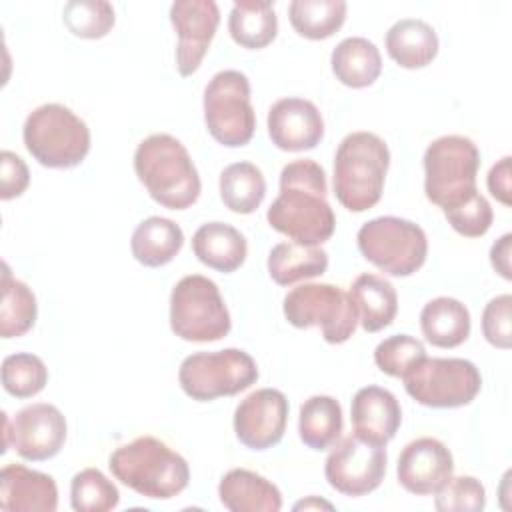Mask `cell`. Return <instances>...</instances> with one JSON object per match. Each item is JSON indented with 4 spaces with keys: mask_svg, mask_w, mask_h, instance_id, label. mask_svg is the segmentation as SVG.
Wrapping results in <instances>:
<instances>
[{
    "mask_svg": "<svg viewBox=\"0 0 512 512\" xmlns=\"http://www.w3.org/2000/svg\"><path fill=\"white\" fill-rule=\"evenodd\" d=\"M218 496L230 512H278L282 508L278 486L246 468L226 472L218 484Z\"/></svg>",
    "mask_w": 512,
    "mask_h": 512,
    "instance_id": "cell-21",
    "label": "cell"
},
{
    "mask_svg": "<svg viewBox=\"0 0 512 512\" xmlns=\"http://www.w3.org/2000/svg\"><path fill=\"white\" fill-rule=\"evenodd\" d=\"M328 268V252L320 246L280 242L268 254V274L278 286L322 276Z\"/></svg>",
    "mask_w": 512,
    "mask_h": 512,
    "instance_id": "cell-29",
    "label": "cell"
},
{
    "mask_svg": "<svg viewBox=\"0 0 512 512\" xmlns=\"http://www.w3.org/2000/svg\"><path fill=\"white\" fill-rule=\"evenodd\" d=\"M0 508L6 512H54L58 508L54 478L22 464H6L0 472Z\"/></svg>",
    "mask_w": 512,
    "mask_h": 512,
    "instance_id": "cell-20",
    "label": "cell"
},
{
    "mask_svg": "<svg viewBox=\"0 0 512 512\" xmlns=\"http://www.w3.org/2000/svg\"><path fill=\"white\" fill-rule=\"evenodd\" d=\"M26 150L46 168H74L90 152V130L64 104L34 108L22 128Z\"/></svg>",
    "mask_w": 512,
    "mask_h": 512,
    "instance_id": "cell-6",
    "label": "cell"
},
{
    "mask_svg": "<svg viewBox=\"0 0 512 512\" xmlns=\"http://www.w3.org/2000/svg\"><path fill=\"white\" fill-rule=\"evenodd\" d=\"M134 172L150 198L170 210H186L200 196V176L186 146L170 134L144 138L134 152Z\"/></svg>",
    "mask_w": 512,
    "mask_h": 512,
    "instance_id": "cell-2",
    "label": "cell"
},
{
    "mask_svg": "<svg viewBox=\"0 0 512 512\" xmlns=\"http://www.w3.org/2000/svg\"><path fill=\"white\" fill-rule=\"evenodd\" d=\"M48 382L46 364L30 352H16L2 360V386L14 398H32Z\"/></svg>",
    "mask_w": 512,
    "mask_h": 512,
    "instance_id": "cell-35",
    "label": "cell"
},
{
    "mask_svg": "<svg viewBox=\"0 0 512 512\" xmlns=\"http://www.w3.org/2000/svg\"><path fill=\"white\" fill-rule=\"evenodd\" d=\"M108 466L116 480L152 500H170L190 482L188 462L154 436H138L118 446Z\"/></svg>",
    "mask_w": 512,
    "mask_h": 512,
    "instance_id": "cell-3",
    "label": "cell"
},
{
    "mask_svg": "<svg viewBox=\"0 0 512 512\" xmlns=\"http://www.w3.org/2000/svg\"><path fill=\"white\" fill-rule=\"evenodd\" d=\"M30 184V172L26 162L10 152V150H2L0 154V198L2 200H12L20 194H24V190Z\"/></svg>",
    "mask_w": 512,
    "mask_h": 512,
    "instance_id": "cell-41",
    "label": "cell"
},
{
    "mask_svg": "<svg viewBox=\"0 0 512 512\" xmlns=\"http://www.w3.org/2000/svg\"><path fill=\"white\" fill-rule=\"evenodd\" d=\"M266 196V180L252 162H234L220 172V198L236 214H252Z\"/></svg>",
    "mask_w": 512,
    "mask_h": 512,
    "instance_id": "cell-31",
    "label": "cell"
},
{
    "mask_svg": "<svg viewBox=\"0 0 512 512\" xmlns=\"http://www.w3.org/2000/svg\"><path fill=\"white\" fill-rule=\"evenodd\" d=\"M386 462V446H376L350 434L332 446L324 464V476L336 492L358 498L382 484Z\"/></svg>",
    "mask_w": 512,
    "mask_h": 512,
    "instance_id": "cell-13",
    "label": "cell"
},
{
    "mask_svg": "<svg viewBox=\"0 0 512 512\" xmlns=\"http://www.w3.org/2000/svg\"><path fill=\"white\" fill-rule=\"evenodd\" d=\"M386 52L402 68H424L438 54L436 30L420 18H402L386 32Z\"/></svg>",
    "mask_w": 512,
    "mask_h": 512,
    "instance_id": "cell-24",
    "label": "cell"
},
{
    "mask_svg": "<svg viewBox=\"0 0 512 512\" xmlns=\"http://www.w3.org/2000/svg\"><path fill=\"white\" fill-rule=\"evenodd\" d=\"M444 216H446L448 224L458 234H462L466 238H480V236H484L490 230L492 220H494L492 206H490V202L482 194L474 196L470 202L462 204L460 208L446 212Z\"/></svg>",
    "mask_w": 512,
    "mask_h": 512,
    "instance_id": "cell-39",
    "label": "cell"
},
{
    "mask_svg": "<svg viewBox=\"0 0 512 512\" xmlns=\"http://www.w3.org/2000/svg\"><path fill=\"white\" fill-rule=\"evenodd\" d=\"M204 122L210 136L228 148L244 146L256 130L250 82L240 70L216 72L204 88Z\"/></svg>",
    "mask_w": 512,
    "mask_h": 512,
    "instance_id": "cell-10",
    "label": "cell"
},
{
    "mask_svg": "<svg viewBox=\"0 0 512 512\" xmlns=\"http://www.w3.org/2000/svg\"><path fill=\"white\" fill-rule=\"evenodd\" d=\"M268 136L284 152H304L320 144L324 120L314 102L306 98H280L268 110Z\"/></svg>",
    "mask_w": 512,
    "mask_h": 512,
    "instance_id": "cell-18",
    "label": "cell"
},
{
    "mask_svg": "<svg viewBox=\"0 0 512 512\" xmlns=\"http://www.w3.org/2000/svg\"><path fill=\"white\" fill-rule=\"evenodd\" d=\"M38 304L34 292L22 280L10 274L8 264L2 272V304H0V336H24L36 322Z\"/></svg>",
    "mask_w": 512,
    "mask_h": 512,
    "instance_id": "cell-33",
    "label": "cell"
},
{
    "mask_svg": "<svg viewBox=\"0 0 512 512\" xmlns=\"http://www.w3.org/2000/svg\"><path fill=\"white\" fill-rule=\"evenodd\" d=\"M426 356L424 344L408 334H394L384 338L374 350L376 366L394 378H402L414 364Z\"/></svg>",
    "mask_w": 512,
    "mask_h": 512,
    "instance_id": "cell-37",
    "label": "cell"
},
{
    "mask_svg": "<svg viewBox=\"0 0 512 512\" xmlns=\"http://www.w3.org/2000/svg\"><path fill=\"white\" fill-rule=\"evenodd\" d=\"M120 502V492L98 468H84L70 482V504L76 512H108Z\"/></svg>",
    "mask_w": 512,
    "mask_h": 512,
    "instance_id": "cell-34",
    "label": "cell"
},
{
    "mask_svg": "<svg viewBox=\"0 0 512 512\" xmlns=\"http://www.w3.org/2000/svg\"><path fill=\"white\" fill-rule=\"evenodd\" d=\"M192 250L204 266L230 274L244 264L248 244L234 226L226 222H206L194 232Z\"/></svg>",
    "mask_w": 512,
    "mask_h": 512,
    "instance_id": "cell-22",
    "label": "cell"
},
{
    "mask_svg": "<svg viewBox=\"0 0 512 512\" xmlns=\"http://www.w3.org/2000/svg\"><path fill=\"white\" fill-rule=\"evenodd\" d=\"M358 322L366 332H380L390 326L398 312L396 288L378 274H360L348 292Z\"/></svg>",
    "mask_w": 512,
    "mask_h": 512,
    "instance_id": "cell-23",
    "label": "cell"
},
{
    "mask_svg": "<svg viewBox=\"0 0 512 512\" xmlns=\"http://www.w3.org/2000/svg\"><path fill=\"white\" fill-rule=\"evenodd\" d=\"M228 30L232 40L242 48H266L278 34V16L274 12V2L236 0L228 16Z\"/></svg>",
    "mask_w": 512,
    "mask_h": 512,
    "instance_id": "cell-28",
    "label": "cell"
},
{
    "mask_svg": "<svg viewBox=\"0 0 512 512\" xmlns=\"http://www.w3.org/2000/svg\"><path fill=\"white\" fill-rule=\"evenodd\" d=\"M350 418L358 438L376 446H386L400 428L402 408L390 390L364 386L352 398Z\"/></svg>",
    "mask_w": 512,
    "mask_h": 512,
    "instance_id": "cell-19",
    "label": "cell"
},
{
    "mask_svg": "<svg viewBox=\"0 0 512 512\" xmlns=\"http://www.w3.org/2000/svg\"><path fill=\"white\" fill-rule=\"evenodd\" d=\"M310 508H326V510H332L334 506H332L330 502L320 500V498H314V496H310V498L300 500V502L294 504V510H310Z\"/></svg>",
    "mask_w": 512,
    "mask_h": 512,
    "instance_id": "cell-44",
    "label": "cell"
},
{
    "mask_svg": "<svg viewBox=\"0 0 512 512\" xmlns=\"http://www.w3.org/2000/svg\"><path fill=\"white\" fill-rule=\"evenodd\" d=\"M4 416V450L12 448L20 458L42 462L54 458L66 442V418L48 402H36Z\"/></svg>",
    "mask_w": 512,
    "mask_h": 512,
    "instance_id": "cell-14",
    "label": "cell"
},
{
    "mask_svg": "<svg viewBox=\"0 0 512 512\" xmlns=\"http://www.w3.org/2000/svg\"><path fill=\"white\" fill-rule=\"evenodd\" d=\"M170 22L178 34V74L192 76L200 68L220 24L218 4L214 0H176L170 6Z\"/></svg>",
    "mask_w": 512,
    "mask_h": 512,
    "instance_id": "cell-16",
    "label": "cell"
},
{
    "mask_svg": "<svg viewBox=\"0 0 512 512\" xmlns=\"http://www.w3.org/2000/svg\"><path fill=\"white\" fill-rule=\"evenodd\" d=\"M390 166V150L374 132H352L336 148L332 186L336 200L350 212L378 204Z\"/></svg>",
    "mask_w": 512,
    "mask_h": 512,
    "instance_id": "cell-4",
    "label": "cell"
},
{
    "mask_svg": "<svg viewBox=\"0 0 512 512\" xmlns=\"http://www.w3.org/2000/svg\"><path fill=\"white\" fill-rule=\"evenodd\" d=\"M480 168V150L458 134L432 140L424 152V192L442 212L460 208L478 196L476 176Z\"/></svg>",
    "mask_w": 512,
    "mask_h": 512,
    "instance_id": "cell-5",
    "label": "cell"
},
{
    "mask_svg": "<svg viewBox=\"0 0 512 512\" xmlns=\"http://www.w3.org/2000/svg\"><path fill=\"white\" fill-rule=\"evenodd\" d=\"M402 380L408 396L428 408L466 406L482 388L480 370L474 362L464 358L424 356Z\"/></svg>",
    "mask_w": 512,
    "mask_h": 512,
    "instance_id": "cell-11",
    "label": "cell"
},
{
    "mask_svg": "<svg viewBox=\"0 0 512 512\" xmlns=\"http://www.w3.org/2000/svg\"><path fill=\"white\" fill-rule=\"evenodd\" d=\"M258 380L254 358L240 348L196 352L182 360L178 382L186 396L196 402H210L234 396Z\"/></svg>",
    "mask_w": 512,
    "mask_h": 512,
    "instance_id": "cell-9",
    "label": "cell"
},
{
    "mask_svg": "<svg viewBox=\"0 0 512 512\" xmlns=\"http://www.w3.org/2000/svg\"><path fill=\"white\" fill-rule=\"evenodd\" d=\"M454 472L452 452L436 438L424 436L408 442L398 456V482L416 496L436 494Z\"/></svg>",
    "mask_w": 512,
    "mask_h": 512,
    "instance_id": "cell-17",
    "label": "cell"
},
{
    "mask_svg": "<svg viewBox=\"0 0 512 512\" xmlns=\"http://www.w3.org/2000/svg\"><path fill=\"white\" fill-rule=\"evenodd\" d=\"M182 244L184 232L174 220L150 216L134 228L130 250L136 262L142 266L160 268L176 258V254L182 250Z\"/></svg>",
    "mask_w": 512,
    "mask_h": 512,
    "instance_id": "cell-26",
    "label": "cell"
},
{
    "mask_svg": "<svg viewBox=\"0 0 512 512\" xmlns=\"http://www.w3.org/2000/svg\"><path fill=\"white\" fill-rule=\"evenodd\" d=\"M442 512H480L486 506V490L474 476L450 478L434 498Z\"/></svg>",
    "mask_w": 512,
    "mask_h": 512,
    "instance_id": "cell-38",
    "label": "cell"
},
{
    "mask_svg": "<svg viewBox=\"0 0 512 512\" xmlns=\"http://www.w3.org/2000/svg\"><path fill=\"white\" fill-rule=\"evenodd\" d=\"M326 194V172L318 162L310 158L288 162L280 172V192L266 212L268 224L296 244H324L336 228Z\"/></svg>",
    "mask_w": 512,
    "mask_h": 512,
    "instance_id": "cell-1",
    "label": "cell"
},
{
    "mask_svg": "<svg viewBox=\"0 0 512 512\" xmlns=\"http://www.w3.org/2000/svg\"><path fill=\"white\" fill-rule=\"evenodd\" d=\"M488 190L490 194L502 202L504 206L512 204L510 198V156H504L498 164H494L488 172Z\"/></svg>",
    "mask_w": 512,
    "mask_h": 512,
    "instance_id": "cell-42",
    "label": "cell"
},
{
    "mask_svg": "<svg viewBox=\"0 0 512 512\" xmlns=\"http://www.w3.org/2000/svg\"><path fill=\"white\" fill-rule=\"evenodd\" d=\"M344 0H292L288 18L292 28L308 40H324L336 34L346 20Z\"/></svg>",
    "mask_w": 512,
    "mask_h": 512,
    "instance_id": "cell-32",
    "label": "cell"
},
{
    "mask_svg": "<svg viewBox=\"0 0 512 512\" xmlns=\"http://www.w3.org/2000/svg\"><path fill=\"white\" fill-rule=\"evenodd\" d=\"M510 308H512V296L500 294L492 298L482 312V334L492 346L500 350H508L512 346Z\"/></svg>",
    "mask_w": 512,
    "mask_h": 512,
    "instance_id": "cell-40",
    "label": "cell"
},
{
    "mask_svg": "<svg viewBox=\"0 0 512 512\" xmlns=\"http://www.w3.org/2000/svg\"><path fill=\"white\" fill-rule=\"evenodd\" d=\"M232 326L224 298L210 278L188 274L170 294V328L186 342H216Z\"/></svg>",
    "mask_w": 512,
    "mask_h": 512,
    "instance_id": "cell-7",
    "label": "cell"
},
{
    "mask_svg": "<svg viewBox=\"0 0 512 512\" xmlns=\"http://www.w3.org/2000/svg\"><path fill=\"white\" fill-rule=\"evenodd\" d=\"M62 20L74 36L96 40L112 30L116 14L106 0H72L64 6Z\"/></svg>",
    "mask_w": 512,
    "mask_h": 512,
    "instance_id": "cell-36",
    "label": "cell"
},
{
    "mask_svg": "<svg viewBox=\"0 0 512 512\" xmlns=\"http://www.w3.org/2000/svg\"><path fill=\"white\" fill-rule=\"evenodd\" d=\"M356 242L370 264L398 278L420 270L428 256L426 232L416 222L398 216H380L364 222Z\"/></svg>",
    "mask_w": 512,
    "mask_h": 512,
    "instance_id": "cell-8",
    "label": "cell"
},
{
    "mask_svg": "<svg viewBox=\"0 0 512 512\" xmlns=\"http://www.w3.org/2000/svg\"><path fill=\"white\" fill-rule=\"evenodd\" d=\"M468 308L450 296H438L424 304L420 312V330L436 348H456L470 336Z\"/></svg>",
    "mask_w": 512,
    "mask_h": 512,
    "instance_id": "cell-25",
    "label": "cell"
},
{
    "mask_svg": "<svg viewBox=\"0 0 512 512\" xmlns=\"http://www.w3.org/2000/svg\"><path fill=\"white\" fill-rule=\"evenodd\" d=\"M288 422V400L276 388H258L250 392L234 410L236 438L250 450H268L276 446Z\"/></svg>",
    "mask_w": 512,
    "mask_h": 512,
    "instance_id": "cell-15",
    "label": "cell"
},
{
    "mask_svg": "<svg viewBox=\"0 0 512 512\" xmlns=\"http://www.w3.org/2000/svg\"><path fill=\"white\" fill-rule=\"evenodd\" d=\"M510 244H512V234H504L500 240H496L490 248V262L492 268L504 278L510 280L512 272H510Z\"/></svg>",
    "mask_w": 512,
    "mask_h": 512,
    "instance_id": "cell-43",
    "label": "cell"
},
{
    "mask_svg": "<svg viewBox=\"0 0 512 512\" xmlns=\"http://www.w3.org/2000/svg\"><path fill=\"white\" fill-rule=\"evenodd\" d=\"M332 72L348 88H366L382 72V56L374 42L362 36H350L336 44L330 56Z\"/></svg>",
    "mask_w": 512,
    "mask_h": 512,
    "instance_id": "cell-27",
    "label": "cell"
},
{
    "mask_svg": "<svg viewBox=\"0 0 512 512\" xmlns=\"http://www.w3.org/2000/svg\"><path fill=\"white\" fill-rule=\"evenodd\" d=\"M342 406L332 396H310L300 406L298 434L312 450L332 448L342 434Z\"/></svg>",
    "mask_w": 512,
    "mask_h": 512,
    "instance_id": "cell-30",
    "label": "cell"
},
{
    "mask_svg": "<svg viewBox=\"0 0 512 512\" xmlns=\"http://www.w3.org/2000/svg\"><path fill=\"white\" fill-rule=\"evenodd\" d=\"M282 310L294 328L320 326L328 344L346 342L358 324L350 296L334 284H300L284 296Z\"/></svg>",
    "mask_w": 512,
    "mask_h": 512,
    "instance_id": "cell-12",
    "label": "cell"
}]
</instances>
